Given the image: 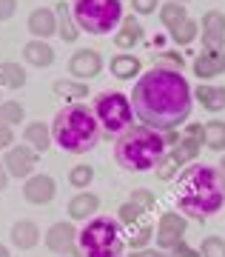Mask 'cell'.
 Here are the masks:
<instances>
[{
  "label": "cell",
  "mask_w": 225,
  "mask_h": 257,
  "mask_svg": "<svg viewBox=\"0 0 225 257\" xmlns=\"http://www.w3.org/2000/svg\"><path fill=\"white\" fill-rule=\"evenodd\" d=\"M199 254L202 257H225V240L222 237H205L199 243Z\"/></svg>",
  "instance_id": "cell-34"
},
{
  "label": "cell",
  "mask_w": 225,
  "mask_h": 257,
  "mask_svg": "<svg viewBox=\"0 0 225 257\" xmlns=\"http://www.w3.org/2000/svg\"><path fill=\"white\" fill-rule=\"evenodd\" d=\"M171 254H174V257H202L199 251H194V248H191L188 243H185V240H180V243H177V246L171 248Z\"/></svg>",
  "instance_id": "cell-39"
},
{
  "label": "cell",
  "mask_w": 225,
  "mask_h": 257,
  "mask_svg": "<svg viewBox=\"0 0 225 257\" xmlns=\"http://www.w3.org/2000/svg\"><path fill=\"white\" fill-rule=\"evenodd\" d=\"M103 72V57H100L97 49H80L74 52L72 60H69V74H74V80H86L97 77Z\"/></svg>",
  "instance_id": "cell-12"
},
{
  "label": "cell",
  "mask_w": 225,
  "mask_h": 257,
  "mask_svg": "<svg viewBox=\"0 0 225 257\" xmlns=\"http://www.w3.org/2000/svg\"><path fill=\"white\" fill-rule=\"evenodd\" d=\"M77 246L86 257H123L126 251V231L120 226L117 217H106L97 214L86 220V226L80 229Z\"/></svg>",
  "instance_id": "cell-5"
},
{
  "label": "cell",
  "mask_w": 225,
  "mask_h": 257,
  "mask_svg": "<svg viewBox=\"0 0 225 257\" xmlns=\"http://www.w3.org/2000/svg\"><path fill=\"white\" fill-rule=\"evenodd\" d=\"M185 231H188V217L182 211H165L157 223V246L160 251H171L180 240H185Z\"/></svg>",
  "instance_id": "cell-9"
},
{
  "label": "cell",
  "mask_w": 225,
  "mask_h": 257,
  "mask_svg": "<svg viewBox=\"0 0 225 257\" xmlns=\"http://www.w3.org/2000/svg\"><path fill=\"white\" fill-rule=\"evenodd\" d=\"M194 100H199V106L205 111H222L225 109V86H211V83H199L194 89Z\"/></svg>",
  "instance_id": "cell-21"
},
{
  "label": "cell",
  "mask_w": 225,
  "mask_h": 257,
  "mask_svg": "<svg viewBox=\"0 0 225 257\" xmlns=\"http://www.w3.org/2000/svg\"><path fill=\"white\" fill-rule=\"evenodd\" d=\"M174 3H191V0H174Z\"/></svg>",
  "instance_id": "cell-45"
},
{
  "label": "cell",
  "mask_w": 225,
  "mask_h": 257,
  "mask_svg": "<svg viewBox=\"0 0 225 257\" xmlns=\"http://www.w3.org/2000/svg\"><path fill=\"white\" fill-rule=\"evenodd\" d=\"M197 35H199V23L197 20H185L177 32H171V40L177 43V46H188V43H194L197 40Z\"/></svg>",
  "instance_id": "cell-32"
},
{
  "label": "cell",
  "mask_w": 225,
  "mask_h": 257,
  "mask_svg": "<svg viewBox=\"0 0 225 257\" xmlns=\"http://www.w3.org/2000/svg\"><path fill=\"white\" fill-rule=\"evenodd\" d=\"M23 117H26V111H23V106H20L18 100H3L0 103V123L18 126V123H23Z\"/></svg>",
  "instance_id": "cell-31"
},
{
  "label": "cell",
  "mask_w": 225,
  "mask_h": 257,
  "mask_svg": "<svg viewBox=\"0 0 225 257\" xmlns=\"http://www.w3.org/2000/svg\"><path fill=\"white\" fill-rule=\"evenodd\" d=\"M108 69H111V74H114L117 80H131V77H140V74H143V63H140V57L126 55V52H120V55L111 57Z\"/></svg>",
  "instance_id": "cell-23"
},
{
  "label": "cell",
  "mask_w": 225,
  "mask_h": 257,
  "mask_svg": "<svg viewBox=\"0 0 225 257\" xmlns=\"http://www.w3.org/2000/svg\"><path fill=\"white\" fill-rule=\"evenodd\" d=\"M6 186H9V169L3 166V160H0V192H3Z\"/></svg>",
  "instance_id": "cell-40"
},
{
  "label": "cell",
  "mask_w": 225,
  "mask_h": 257,
  "mask_svg": "<svg viewBox=\"0 0 225 257\" xmlns=\"http://www.w3.org/2000/svg\"><path fill=\"white\" fill-rule=\"evenodd\" d=\"M91 180H94V169H91V166H74L72 172H69V183H72L74 189H80V192L89 189Z\"/></svg>",
  "instance_id": "cell-33"
},
{
  "label": "cell",
  "mask_w": 225,
  "mask_h": 257,
  "mask_svg": "<svg viewBox=\"0 0 225 257\" xmlns=\"http://www.w3.org/2000/svg\"><path fill=\"white\" fill-rule=\"evenodd\" d=\"M97 209H100V197L94 192H77L69 200V217L72 220H91L97 217Z\"/></svg>",
  "instance_id": "cell-18"
},
{
  "label": "cell",
  "mask_w": 225,
  "mask_h": 257,
  "mask_svg": "<svg viewBox=\"0 0 225 257\" xmlns=\"http://www.w3.org/2000/svg\"><path fill=\"white\" fill-rule=\"evenodd\" d=\"M180 140L177 132H157L151 126H137L126 128L114 143V160L126 172H151L162 163V157L168 155V149Z\"/></svg>",
  "instance_id": "cell-3"
},
{
  "label": "cell",
  "mask_w": 225,
  "mask_h": 257,
  "mask_svg": "<svg viewBox=\"0 0 225 257\" xmlns=\"http://www.w3.org/2000/svg\"><path fill=\"white\" fill-rule=\"evenodd\" d=\"M177 211L194 220H208L225 206V177L216 166L191 163L177 175L174 186Z\"/></svg>",
  "instance_id": "cell-2"
},
{
  "label": "cell",
  "mask_w": 225,
  "mask_h": 257,
  "mask_svg": "<svg viewBox=\"0 0 225 257\" xmlns=\"http://www.w3.org/2000/svg\"><path fill=\"white\" fill-rule=\"evenodd\" d=\"M52 92L60 94V97H69V100H83V97H89V83L86 80H74V77H60V80L52 83Z\"/></svg>",
  "instance_id": "cell-26"
},
{
  "label": "cell",
  "mask_w": 225,
  "mask_h": 257,
  "mask_svg": "<svg viewBox=\"0 0 225 257\" xmlns=\"http://www.w3.org/2000/svg\"><path fill=\"white\" fill-rule=\"evenodd\" d=\"M151 257H174V254H168V251H154Z\"/></svg>",
  "instance_id": "cell-44"
},
{
  "label": "cell",
  "mask_w": 225,
  "mask_h": 257,
  "mask_svg": "<svg viewBox=\"0 0 225 257\" xmlns=\"http://www.w3.org/2000/svg\"><path fill=\"white\" fill-rule=\"evenodd\" d=\"M134 257H148V254H134Z\"/></svg>",
  "instance_id": "cell-46"
},
{
  "label": "cell",
  "mask_w": 225,
  "mask_h": 257,
  "mask_svg": "<svg viewBox=\"0 0 225 257\" xmlns=\"http://www.w3.org/2000/svg\"><path fill=\"white\" fill-rule=\"evenodd\" d=\"M123 231H126V243L131 248H145L148 243H151V237L157 234V231H154V223L148 220V217H145L143 223L131 226V229H123Z\"/></svg>",
  "instance_id": "cell-28"
},
{
  "label": "cell",
  "mask_w": 225,
  "mask_h": 257,
  "mask_svg": "<svg viewBox=\"0 0 225 257\" xmlns=\"http://www.w3.org/2000/svg\"><path fill=\"white\" fill-rule=\"evenodd\" d=\"M219 172H222V177H225V155H222V160H219V166H216Z\"/></svg>",
  "instance_id": "cell-43"
},
{
  "label": "cell",
  "mask_w": 225,
  "mask_h": 257,
  "mask_svg": "<svg viewBox=\"0 0 225 257\" xmlns=\"http://www.w3.org/2000/svg\"><path fill=\"white\" fill-rule=\"evenodd\" d=\"M57 257H86V254H83L80 246H77V248H72V251H63V254H57Z\"/></svg>",
  "instance_id": "cell-41"
},
{
  "label": "cell",
  "mask_w": 225,
  "mask_h": 257,
  "mask_svg": "<svg viewBox=\"0 0 225 257\" xmlns=\"http://www.w3.org/2000/svg\"><path fill=\"white\" fill-rule=\"evenodd\" d=\"M154 9H160V0H131L134 15H154Z\"/></svg>",
  "instance_id": "cell-36"
},
{
  "label": "cell",
  "mask_w": 225,
  "mask_h": 257,
  "mask_svg": "<svg viewBox=\"0 0 225 257\" xmlns=\"http://www.w3.org/2000/svg\"><path fill=\"white\" fill-rule=\"evenodd\" d=\"M26 86V69L20 63L3 60L0 63V89H23Z\"/></svg>",
  "instance_id": "cell-27"
},
{
  "label": "cell",
  "mask_w": 225,
  "mask_h": 257,
  "mask_svg": "<svg viewBox=\"0 0 225 257\" xmlns=\"http://www.w3.org/2000/svg\"><path fill=\"white\" fill-rule=\"evenodd\" d=\"M23 60L29 66H37V69H46V66L54 63V49L46 43V40H37L32 37L26 46H23Z\"/></svg>",
  "instance_id": "cell-22"
},
{
  "label": "cell",
  "mask_w": 225,
  "mask_h": 257,
  "mask_svg": "<svg viewBox=\"0 0 225 257\" xmlns=\"http://www.w3.org/2000/svg\"><path fill=\"white\" fill-rule=\"evenodd\" d=\"M205 149L222 155L225 152V120H208L205 123Z\"/></svg>",
  "instance_id": "cell-29"
},
{
  "label": "cell",
  "mask_w": 225,
  "mask_h": 257,
  "mask_svg": "<svg viewBox=\"0 0 225 257\" xmlns=\"http://www.w3.org/2000/svg\"><path fill=\"white\" fill-rule=\"evenodd\" d=\"M26 29L32 32V37L37 40H46V37L57 35V12L49 9V6H37V9L29 12Z\"/></svg>",
  "instance_id": "cell-15"
},
{
  "label": "cell",
  "mask_w": 225,
  "mask_h": 257,
  "mask_svg": "<svg viewBox=\"0 0 225 257\" xmlns=\"http://www.w3.org/2000/svg\"><path fill=\"white\" fill-rule=\"evenodd\" d=\"M202 146H205V126H199V123H188V126L182 128L180 140L168 149V155L162 157V163L154 169L157 177H160V180H174L185 166L197 163L199 149H202Z\"/></svg>",
  "instance_id": "cell-7"
},
{
  "label": "cell",
  "mask_w": 225,
  "mask_h": 257,
  "mask_svg": "<svg viewBox=\"0 0 225 257\" xmlns=\"http://www.w3.org/2000/svg\"><path fill=\"white\" fill-rule=\"evenodd\" d=\"M12 143H15V128L0 123V149H12Z\"/></svg>",
  "instance_id": "cell-38"
},
{
  "label": "cell",
  "mask_w": 225,
  "mask_h": 257,
  "mask_svg": "<svg viewBox=\"0 0 225 257\" xmlns=\"http://www.w3.org/2000/svg\"><path fill=\"white\" fill-rule=\"evenodd\" d=\"M72 15L80 32L86 35H108L123 23V0H74Z\"/></svg>",
  "instance_id": "cell-6"
},
{
  "label": "cell",
  "mask_w": 225,
  "mask_h": 257,
  "mask_svg": "<svg viewBox=\"0 0 225 257\" xmlns=\"http://www.w3.org/2000/svg\"><path fill=\"white\" fill-rule=\"evenodd\" d=\"M3 166L9 169V177H18V180H29L35 175V166H37V152L26 143H18V146L6 149L3 155Z\"/></svg>",
  "instance_id": "cell-10"
},
{
  "label": "cell",
  "mask_w": 225,
  "mask_h": 257,
  "mask_svg": "<svg viewBox=\"0 0 225 257\" xmlns=\"http://www.w3.org/2000/svg\"><path fill=\"white\" fill-rule=\"evenodd\" d=\"M100 120L94 117V111L83 103H69L63 109L54 111L52 120V138L54 146L69 152V155H86L100 143Z\"/></svg>",
  "instance_id": "cell-4"
},
{
  "label": "cell",
  "mask_w": 225,
  "mask_h": 257,
  "mask_svg": "<svg viewBox=\"0 0 225 257\" xmlns=\"http://www.w3.org/2000/svg\"><path fill=\"white\" fill-rule=\"evenodd\" d=\"M0 103H3V94H0Z\"/></svg>",
  "instance_id": "cell-47"
},
{
  "label": "cell",
  "mask_w": 225,
  "mask_h": 257,
  "mask_svg": "<svg viewBox=\"0 0 225 257\" xmlns=\"http://www.w3.org/2000/svg\"><path fill=\"white\" fill-rule=\"evenodd\" d=\"M54 194H57V183H54V177H49V175H32L26 183H23V197H26L32 206H46V203H52Z\"/></svg>",
  "instance_id": "cell-14"
},
{
  "label": "cell",
  "mask_w": 225,
  "mask_h": 257,
  "mask_svg": "<svg viewBox=\"0 0 225 257\" xmlns=\"http://www.w3.org/2000/svg\"><path fill=\"white\" fill-rule=\"evenodd\" d=\"M23 143L32 146L35 152H49V146H54V138H52V126H46L43 120H35L23 128Z\"/></svg>",
  "instance_id": "cell-19"
},
{
  "label": "cell",
  "mask_w": 225,
  "mask_h": 257,
  "mask_svg": "<svg viewBox=\"0 0 225 257\" xmlns=\"http://www.w3.org/2000/svg\"><path fill=\"white\" fill-rule=\"evenodd\" d=\"M140 40H143V26H140V20L131 18V15L123 18L120 29L114 32V46L123 49V52H128V49H134Z\"/></svg>",
  "instance_id": "cell-20"
},
{
  "label": "cell",
  "mask_w": 225,
  "mask_h": 257,
  "mask_svg": "<svg viewBox=\"0 0 225 257\" xmlns=\"http://www.w3.org/2000/svg\"><path fill=\"white\" fill-rule=\"evenodd\" d=\"M128 200H131V203H137V206H143L145 211H154V206H157V200H154V194L148 192V189H134Z\"/></svg>",
  "instance_id": "cell-35"
},
{
  "label": "cell",
  "mask_w": 225,
  "mask_h": 257,
  "mask_svg": "<svg viewBox=\"0 0 225 257\" xmlns=\"http://www.w3.org/2000/svg\"><path fill=\"white\" fill-rule=\"evenodd\" d=\"M9 240L12 246L20 248V251H29L40 243V226L35 220H18L15 226L9 229Z\"/></svg>",
  "instance_id": "cell-17"
},
{
  "label": "cell",
  "mask_w": 225,
  "mask_h": 257,
  "mask_svg": "<svg viewBox=\"0 0 225 257\" xmlns=\"http://www.w3.org/2000/svg\"><path fill=\"white\" fill-rule=\"evenodd\" d=\"M185 20H188V6H185V3H174V0H168V3H162L160 6V23L168 29V35L177 32Z\"/></svg>",
  "instance_id": "cell-24"
},
{
  "label": "cell",
  "mask_w": 225,
  "mask_h": 257,
  "mask_svg": "<svg viewBox=\"0 0 225 257\" xmlns=\"http://www.w3.org/2000/svg\"><path fill=\"white\" fill-rule=\"evenodd\" d=\"M77 237H80V231L74 229V223H54V226H49V231L43 234L46 248L54 251V254H63V251L77 248Z\"/></svg>",
  "instance_id": "cell-13"
},
{
  "label": "cell",
  "mask_w": 225,
  "mask_h": 257,
  "mask_svg": "<svg viewBox=\"0 0 225 257\" xmlns=\"http://www.w3.org/2000/svg\"><path fill=\"white\" fill-rule=\"evenodd\" d=\"M134 117L157 132H177L191 117L194 89L177 66L157 63L140 74L131 89Z\"/></svg>",
  "instance_id": "cell-1"
},
{
  "label": "cell",
  "mask_w": 225,
  "mask_h": 257,
  "mask_svg": "<svg viewBox=\"0 0 225 257\" xmlns=\"http://www.w3.org/2000/svg\"><path fill=\"white\" fill-rule=\"evenodd\" d=\"M94 117L100 120V128L108 138H120L126 128H131V117H134V106H131V97L123 92H100L94 97Z\"/></svg>",
  "instance_id": "cell-8"
},
{
  "label": "cell",
  "mask_w": 225,
  "mask_h": 257,
  "mask_svg": "<svg viewBox=\"0 0 225 257\" xmlns=\"http://www.w3.org/2000/svg\"><path fill=\"white\" fill-rule=\"evenodd\" d=\"M57 35L63 43H77V37H80V26L72 15V6H66V3L57 6Z\"/></svg>",
  "instance_id": "cell-25"
},
{
  "label": "cell",
  "mask_w": 225,
  "mask_h": 257,
  "mask_svg": "<svg viewBox=\"0 0 225 257\" xmlns=\"http://www.w3.org/2000/svg\"><path fill=\"white\" fill-rule=\"evenodd\" d=\"M222 72H225V49H205L194 60V74H197L199 80L216 77V74H222Z\"/></svg>",
  "instance_id": "cell-16"
},
{
  "label": "cell",
  "mask_w": 225,
  "mask_h": 257,
  "mask_svg": "<svg viewBox=\"0 0 225 257\" xmlns=\"http://www.w3.org/2000/svg\"><path fill=\"white\" fill-rule=\"evenodd\" d=\"M18 12V0H0V23L3 20H12Z\"/></svg>",
  "instance_id": "cell-37"
},
{
  "label": "cell",
  "mask_w": 225,
  "mask_h": 257,
  "mask_svg": "<svg viewBox=\"0 0 225 257\" xmlns=\"http://www.w3.org/2000/svg\"><path fill=\"white\" fill-rule=\"evenodd\" d=\"M0 257H12V251L6 246H3V243H0Z\"/></svg>",
  "instance_id": "cell-42"
},
{
  "label": "cell",
  "mask_w": 225,
  "mask_h": 257,
  "mask_svg": "<svg viewBox=\"0 0 225 257\" xmlns=\"http://www.w3.org/2000/svg\"><path fill=\"white\" fill-rule=\"evenodd\" d=\"M145 217H148V211H145L143 206L131 203V200H126L117 209V220H120V226H123V229H131V226H137V223H143Z\"/></svg>",
  "instance_id": "cell-30"
},
{
  "label": "cell",
  "mask_w": 225,
  "mask_h": 257,
  "mask_svg": "<svg viewBox=\"0 0 225 257\" xmlns=\"http://www.w3.org/2000/svg\"><path fill=\"white\" fill-rule=\"evenodd\" d=\"M199 37L205 49H225V15L219 9H208L199 20Z\"/></svg>",
  "instance_id": "cell-11"
}]
</instances>
